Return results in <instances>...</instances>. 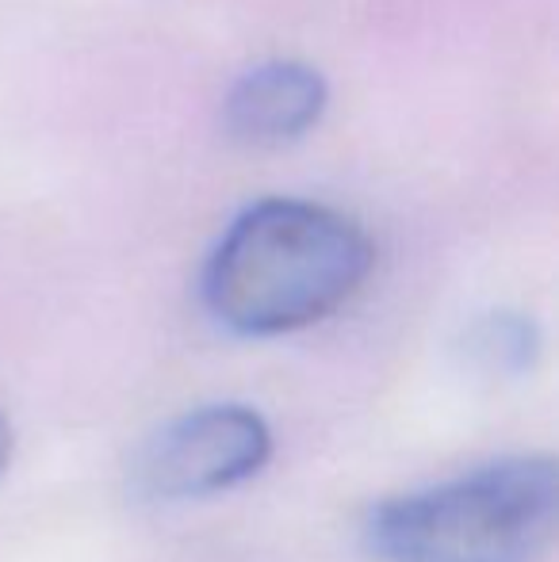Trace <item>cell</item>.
<instances>
[{
  "instance_id": "obj_5",
  "label": "cell",
  "mask_w": 559,
  "mask_h": 562,
  "mask_svg": "<svg viewBox=\"0 0 559 562\" xmlns=\"http://www.w3.org/2000/svg\"><path fill=\"white\" fill-rule=\"evenodd\" d=\"M8 459H12V425H8V417L0 414V474H4Z\"/></svg>"
},
{
  "instance_id": "obj_2",
  "label": "cell",
  "mask_w": 559,
  "mask_h": 562,
  "mask_svg": "<svg viewBox=\"0 0 559 562\" xmlns=\"http://www.w3.org/2000/svg\"><path fill=\"white\" fill-rule=\"evenodd\" d=\"M556 525V459L517 456L383 502L368 543L383 562H537Z\"/></svg>"
},
{
  "instance_id": "obj_4",
  "label": "cell",
  "mask_w": 559,
  "mask_h": 562,
  "mask_svg": "<svg viewBox=\"0 0 559 562\" xmlns=\"http://www.w3.org/2000/svg\"><path fill=\"white\" fill-rule=\"evenodd\" d=\"M326 108V77L303 61H265L234 81L223 123L238 142L277 146L318 123Z\"/></svg>"
},
{
  "instance_id": "obj_1",
  "label": "cell",
  "mask_w": 559,
  "mask_h": 562,
  "mask_svg": "<svg viewBox=\"0 0 559 562\" xmlns=\"http://www.w3.org/2000/svg\"><path fill=\"white\" fill-rule=\"evenodd\" d=\"M372 265L376 249L353 218L306 200H261L219 237L203 303L234 334H295L342 311Z\"/></svg>"
},
{
  "instance_id": "obj_3",
  "label": "cell",
  "mask_w": 559,
  "mask_h": 562,
  "mask_svg": "<svg viewBox=\"0 0 559 562\" xmlns=\"http://www.w3.org/2000/svg\"><path fill=\"white\" fill-rule=\"evenodd\" d=\"M272 456V432L257 409L223 402L165 425L135 459L138 494L154 502L211 497L249 482Z\"/></svg>"
}]
</instances>
